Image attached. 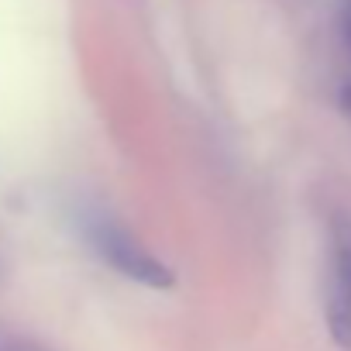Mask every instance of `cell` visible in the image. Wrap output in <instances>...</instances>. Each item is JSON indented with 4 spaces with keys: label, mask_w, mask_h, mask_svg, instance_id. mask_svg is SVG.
I'll use <instances>...</instances> for the list:
<instances>
[{
    "label": "cell",
    "mask_w": 351,
    "mask_h": 351,
    "mask_svg": "<svg viewBox=\"0 0 351 351\" xmlns=\"http://www.w3.org/2000/svg\"><path fill=\"white\" fill-rule=\"evenodd\" d=\"M327 327L334 344L351 351V221L337 217L327 262Z\"/></svg>",
    "instance_id": "obj_1"
},
{
    "label": "cell",
    "mask_w": 351,
    "mask_h": 351,
    "mask_svg": "<svg viewBox=\"0 0 351 351\" xmlns=\"http://www.w3.org/2000/svg\"><path fill=\"white\" fill-rule=\"evenodd\" d=\"M93 241H97V248L104 252V258H107L110 265H117L124 276L141 279V282H148V286H169V282H172L169 269L158 265L148 252H141L124 231H117V228H110V224H100L97 234H93Z\"/></svg>",
    "instance_id": "obj_2"
}]
</instances>
